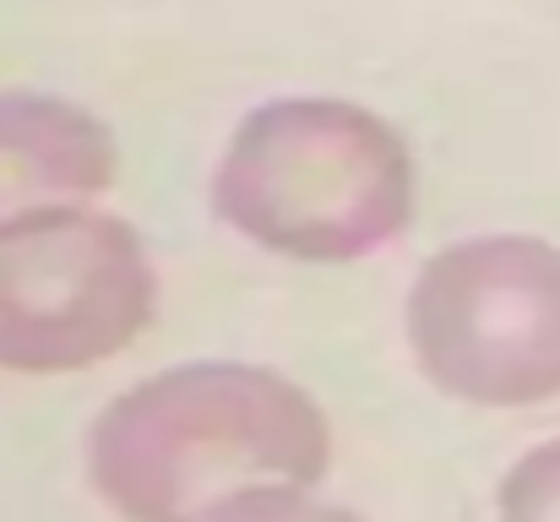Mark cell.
I'll return each mask as SVG.
<instances>
[{
  "label": "cell",
  "instance_id": "1",
  "mask_svg": "<svg viewBox=\"0 0 560 522\" xmlns=\"http://www.w3.org/2000/svg\"><path fill=\"white\" fill-rule=\"evenodd\" d=\"M322 397L278 364L207 353L115 392L88 436L82 474L120 522H201L256 485L316 490L332 474Z\"/></svg>",
  "mask_w": 560,
  "mask_h": 522
},
{
  "label": "cell",
  "instance_id": "2",
  "mask_svg": "<svg viewBox=\"0 0 560 522\" xmlns=\"http://www.w3.org/2000/svg\"><path fill=\"white\" fill-rule=\"evenodd\" d=\"M207 207L261 256L349 267L413 223L419 159L402 126L360 98L278 93L229 126Z\"/></svg>",
  "mask_w": 560,
  "mask_h": 522
},
{
  "label": "cell",
  "instance_id": "3",
  "mask_svg": "<svg viewBox=\"0 0 560 522\" xmlns=\"http://www.w3.org/2000/svg\"><path fill=\"white\" fill-rule=\"evenodd\" d=\"M402 348L419 381L463 408L560 397V245L495 229L435 245L402 289Z\"/></svg>",
  "mask_w": 560,
  "mask_h": 522
},
{
  "label": "cell",
  "instance_id": "4",
  "mask_svg": "<svg viewBox=\"0 0 560 522\" xmlns=\"http://www.w3.org/2000/svg\"><path fill=\"white\" fill-rule=\"evenodd\" d=\"M164 283L148 234L93 201H49L0 223V370L77 375L137 344Z\"/></svg>",
  "mask_w": 560,
  "mask_h": 522
},
{
  "label": "cell",
  "instance_id": "5",
  "mask_svg": "<svg viewBox=\"0 0 560 522\" xmlns=\"http://www.w3.org/2000/svg\"><path fill=\"white\" fill-rule=\"evenodd\" d=\"M120 164V137L98 109L49 88H0V223L49 201H93Z\"/></svg>",
  "mask_w": 560,
  "mask_h": 522
},
{
  "label": "cell",
  "instance_id": "6",
  "mask_svg": "<svg viewBox=\"0 0 560 522\" xmlns=\"http://www.w3.org/2000/svg\"><path fill=\"white\" fill-rule=\"evenodd\" d=\"M495 522H560V436L528 446L501 474Z\"/></svg>",
  "mask_w": 560,
  "mask_h": 522
},
{
  "label": "cell",
  "instance_id": "7",
  "mask_svg": "<svg viewBox=\"0 0 560 522\" xmlns=\"http://www.w3.org/2000/svg\"><path fill=\"white\" fill-rule=\"evenodd\" d=\"M201 522H365V518L354 507L322 501L316 490H300V485H256V490H240V496L218 501Z\"/></svg>",
  "mask_w": 560,
  "mask_h": 522
}]
</instances>
